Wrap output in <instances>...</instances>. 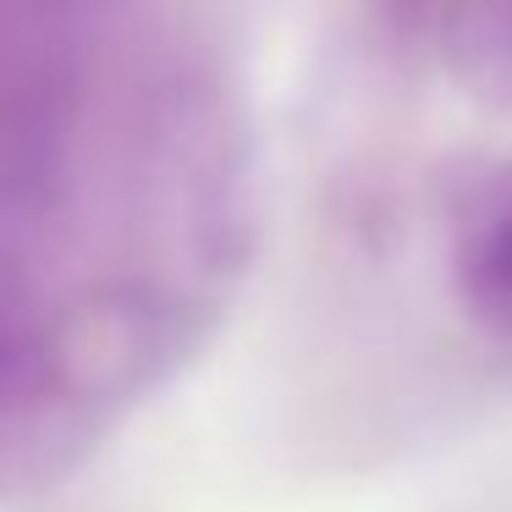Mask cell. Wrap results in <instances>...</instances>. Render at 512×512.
<instances>
[{
	"label": "cell",
	"mask_w": 512,
	"mask_h": 512,
	"mask_svg": "<svg viewBox=\"0 0 512 512\" xmlns=\"http://www.w3.org/2000/svg\"><path fill=\"white\" fill-rule=\"evenodd\" d=\"M507 50H512V23H507Z\"/></svg>",
	"instance_id": "cell-2"
},
{
	"label": "cell",
	"mask_w": 512,
	"mask_h": 512,
	"mask_svg": "<svg viewBox=\"0 0 512 512\" xmlns=\"http://www.w3.org/2000/svg\"><path fill=\"white\" fill-rule=\"evenodd\" d=\"M479 281H485V292H496V298L512 303V199L485 232V248H479Z\"/></svg>",
	"instance_id": "cell-1"
}]
</instances>
